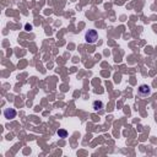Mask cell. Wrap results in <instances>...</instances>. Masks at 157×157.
Returning <instances> with one entry per match:
<instances>
[{"mask_svg":"<svg viewBox=\"0 0 157 157\" xmlns=\"http://www.w3.org/2000/svg\"><path fill=\"white\" fill-rule=\"evenodd\" d=\"M25 29H26V31H31V29H32V25L26 24V25H25Z\"/></svg>","mask_w":157,"mask_h":157,"instance_id":"8992f818","label":"cell"},{"mask_svg":"<svg viewBox=\"0 0 157 157\" xmlns=\"http://www.w3.org/2000/svg\"><path fill=\"white\" fill-rule=\"evenodd\" d=\"M138 95L140 97H148L151 95V87L148 85H141L138 90Z\"/></svg>","mask_w":157,"mask_h":157,"instance_id":"7a4b0ae2","label":"cell"},{"mask_svg":"<svg viewBox=\"0 0 157 157\" xmlns=\"http://www.w3.org/2000/svg\"><path fill=\"white\" fill-rule=\"evenodd\" d=\"M103 102L102 101H95L93 103H92V108H93V110H96V112H98V110H101L102 108H103Z\"/></svg>","mask_w":157,"mask_h":157,"instance_id":"277c9868","label":"cell"},{"mask_svg":"<svg viewBox=\"0 0 157 157\" xmlns=\"http://www.w3.org/2000/svg\"><path fill=\"white\" fill-rule=\"evenodd\" d=\"M57 134H58V136H59V138H62V139L68 138V131H66L65 129H58Z\"/></svg>","mask_w":157,"mask_h":157,"instance_id":"5b68a950","label":"cell"},{"mask_svg":"<svg viewBox=\"0 0 157 157\" xmlns=\"http://www.w3.org/2000/svg\"><path fill=\"white\" fill-rule=\"evenodd\" d=\"M16 114H17V112L15 110L14 108H6L5 110H4V117L6 118V119H14V118H16Z\"/></svg>","mask_w":157,"mask_h":157,"instance_id":"3957f363","label":"cell"},{"mask_svg":"<svg viewBox=\"0 0 157 157\" xmlns=\"http://www.w3.org/2000/svg\"><path fill=\"white\" fill-rule=\"evenodd\" d=\"M98 39V33H97L96 29H88V31L85 33V41L90 44H93Z\"/></svg>","mask_w":157,"mask_h":157,"instance_id":"6da1fadb","label":"cell"}]
</instances>
